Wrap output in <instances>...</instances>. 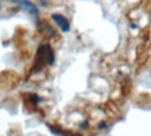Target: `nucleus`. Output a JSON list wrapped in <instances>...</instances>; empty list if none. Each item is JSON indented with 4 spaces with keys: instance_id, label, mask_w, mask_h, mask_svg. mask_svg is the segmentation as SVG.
<instances>
[{
    "instance_id": "nucleus-3",
    "label": "nucleus",
    "mask_w": 151,
    "mask_h": 136,
    "mask_svg": "<svg viewBox=\"0 0 151 136\" xmlns=\"http://www.w3.org/2000/svg\"><path fill=\"white\" fill-rule=\"evenodd\" d=\"M9 1H11V3H16V4L24 7V9H25L29 14H32L34 17H38V14H39L37 6L32 4V3H31V1H28V0H9Z\"/></svg>"
},
{
    "instance_id": "nucleus-2",
    "label": "nucleus",
    "mask_w": 151,
    "mask_h": 136,
    "mask_svg": "<svg viewBox=\"0 0 151 136\" xmlns=\"http://www.w3.org/2000/svg\"><path fill=\"white\" fill-rule=\"evenodd\" d=\"M52 20L59 25L63 33H69L70 31V22L67 21V18L65 16H62L59 13H55V14H52Z\"/></svg>"
},
{
    "instance_id": "nucleus-1",
    "label": "nucleus",
    "mask_w": 151,
    "mask_h": 136,
    "mask_svg": "<svg viewBox=\"0 0 151 136\" xmlns=\"http://www.w3.org/2000/svg\"><path fill=\"white\" fill-rule=\"evenodd\" d=\"M55 62V54L53 49L50 48V45L43 44L38 48L37 56L34 60V67H32V73L41 72L45 66H52Z\"/></svg>"
}]
</instances>
